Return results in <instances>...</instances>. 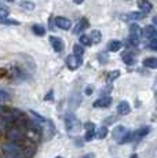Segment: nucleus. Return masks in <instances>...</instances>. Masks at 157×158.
<instances>
[{
    "label": "nucleus",
    "mask_w": 157,
    "mask_h": 158,
    "mask_svg": "<svg viewBox=\"0 0 157 158\" xmlns=\"http://www.w3.org/2000/svg\"><path fill=\"white\" fill-rule=\"evenodd\" d=\"M81 158H95V154L94 153H88V154H84Z\"/></svg>",
    "instance_id": "obj_30"
},
{
    "label": "nucleus",
    "mask_w": 157,
    "mask_h": 158,
    "mask_svg": "<svg viewBox=\"0 0 157 158\" xmlns=\"http://www.w3.org/2000/svg\"><path fill=\"white\" fill-rule=\"evenodd\" d=\"M65 127L69 133H77L81 129V123L74 114H68L65 118Z\"/></svg>",
    "instance_id": "obj_3"
},
{
    "label": "nucleus",
    "mask_w": 157,
    "mask_h": 158,
    "mask_svg": "<svg viewBox=\"0 0 157 158\" xmlns=\"http://www.w3.org/2000/svg\"><path fill=\"white\" fill-rule=\"evenodd\" d=\"M112 105V98L110 96H102V98L96 99V101L92 103L95 109H105V107H109Z\"/></svg>",
    "instance_id": "obj_8"
},
{
    "label": "nucleus",
    "mask_w": 157,
    "mask_h": 158,
    "mask_svg": "<svg viewBox=\"0 0 157 158\" xmlns=\"http://www.w3.org/2000/svg\"><path fill=\"white\" fill-rule=\"evenodd\" d=\"M32 32L35 33L36 36H44L46 35V29H44L41 25H33L32 26Z\"/></svg>",
    "instance_id": "obj_23"
},
{
    "label": "nucleus",
    "mask_w": 157,
    "mask_h": 158,
    "mask_svg": "<svg viewBox=\"0 0 157 158\" xmlns=\"http://www.w3.org/2000/svg\"><path fill=\"white\" fill-rule=\"evenodd\" d=\"M7 2H8V3H14V0H7Z\"/></svg>",
    "instance_id": "obj_35"
},
{
    "label": "nucleus",
    "mask_w": 157,
    "mask_h": 158,
    "mask_svg": "<svg viewBox=\"0 0 157 158\" xmlns=\"http://www.w3.org/2000/svg\"><path fill=\"white\" fill-rule=\"evenodd\" d=\"M127 132H128V131H127L125 127H123V125H117L116 128H113V133H112V136H113V139L117 142V143H119V142L121 140V138L125 135Z\"/></svg>",
    "instance_id": "obj_10"
},
{
    "label": "nucleus",
    "mask_w": 157,
    "mask_h": 158,
    "mask_svg": "<svg viewBox=\"0 0 157 158\" xmlns=\"http://www.w3.org/2000/svg\"><path fill=\"white\" fill-rule=\"evenodd\" d=\"M78 41H80L78 44H81L83 47H90V45L92 44V41H91V39H90L88 35H80L78 36Z\"/></svg>",
    "instance_id": "obj_21"
},
{
    "label": "nucleus",
    "mask_w": 157,
    "mask_h": 158,
    "mask_svg": "<svg viewBox=\"0 0 157 158\" xmlns=\"http://www.w3.org/2000/svg\"><path fill=\"white\" fill-rule=\"evenodd\" d=\"M90 39H91V41H92V44H98V43H101V40H102V33L99 32V30H91V33H90Z\"/></svg>",
    "instance_id": "obj_19"
},
{
    "label": "nucleus",
    "mask_w": 157,
    "mask_h": 158,
    "mask_svg": "<svg viewBox=\"0 0 157 158\" xmlns=\"http://www.w3.org/2000/svg\"><path fill=\"white\" fill-rule=\"evenodd\" d=\"M53 94H54L53 89L48 91V94H47L46 96H44V101H53Z\"/></svg>",
    "instance_id": "obj_29"
},
{
    "label": "nucleus",
    "mask_w": 157,
    "mask_h": 158,
    "mask_svg": "<svg viewBox=\"0 0 157 158\" xmlns=\"http://www.w3.org/2000/svg\"><path fill=\"white\" fill-rule=\"evenodd\" d=\"M129 35H128V39H127V44L131 45V47H138L139 45V41H141V37H142V29L138 23L132 22L129 25V29H128Z\"/></svg>",
    "instance_id": "obj_2"
},
{
    "label": "nucleus",
    "mask_w": 157,
    "mask_h": 158,
    "mask_svg": "<svg viewBox=\"0 0 157 158\" xmlns=\"http://www.w3.org/2000/svg\"><path fill=\"white\" fill-rule=\"evenodd\" d=\"M138 7H139V10L145 14H149L150 11L153 10V4L149 0H138Z\"/></svg>",
    "instance_id": "obj_15"
},
{
    "label": "nucleus",
    "mask_w": 157,
    "mask_h": 158,
    "mask_svg": "<svg viewBox=\"0 0 157 158\" xmlns=\"http://www.w3.org/2000/svg\"><path fill=\"white\" fill-rule=\"evenodd\" d=\"M7 139L10 142H21L23 138H25V132L21 127L18 125H13L7 129V133H6Z\"/></svg>",
    "instance_id": "obj_4"
},
{
    "label": "nucleus",
    "mask_w": 157,
    "mask_h": 158,
    "mask_svg": "<svg viewBox=\"0 0 157 158\" xmlns=\"http://www.w3.org/2000/svg\"><path fill=\"white\" fill-rule=\"evenodd\" d=\"M3 153L6 158H26L25 147L19 142H8L3 146Z\"/></svg>",
    "instance_id": "obj_1"
},
{
    "label": "nucleus",
    "mask_w": 157,
    "mask_h": 158,
    "mask_svg": "<svg viewBox=\"0 0 157 158\" xmlns=\"http://www.w3.org/2000/svg\"><path fill=\"white\" fill-rule=\"evenodd\" d=\"M92 91H94V89H92V87H87L86 88V95H91Z\"/></svg>",
    "instance_id": "obj_31"
},
{
    "label": "nucleus",
    "mask_w": 157,
    "mask_h": 158,
    "mask_svg": "<svg viewBox=\"0 0 157 158\" xmlns=\"http://www.w3.org/2000/svg\"><path fill=\"white\" fill-rule=\"evenodd\" d=\"M147 41H149V43H147V47H149L150 50L156 51V50H157V37L150 39V40H147Z\"/></svg>",
    "instance_id": "obj_28"
},
{
    "label": "nucleus",
    "mask_w": 157,
    "mask_h": 158,
    "mask_svg": "<svg viewBox=\"0 0 157 158\" xmlns=\"http://www.w3.org/2000/svg\"><path fill=\"white\" fill-rule=\"evenodd\" d=\"M142 35H143L147 39V40H150V39H155V37H157V30H156V28H155V25H147L146 28L143 29Z\"/></svg>",
    "instance_id": "obj_17"
},
{
    "label": "nucleus",
    "mask_w": 157,
    "mask_h": 158,
    "mask_svg": "<svg viewBox=\"0 0 157 158\" xmlns=\"http://www.w3.org/2000/svg\"><path fill=\"white\" fill-rule=\"evenodd\" d=\"M121 48H123V43L120 40H110L106 45V50L109 51V52H117V51H120Z\"/></svg>",
    "instance_id": "obj_16"
},
{
    "label": "nucleus",
    "mask_w": 157,
    "mask_h": 158,
    "mask_svg": "<svg viewBox=\"0 0 157 158\" xmlns=\"http://www.w3.org/2000/svg\"><path fill=\"white\" fill-rule=\"evenodd\" d=\"M143 66L145 68H149V69H156L157 68V59L155 56H150L143 59Z\"/></svg>",
    "instance_id": "obj_20"
},
{
    "label": "nucleus",
    "mask_w": 157,
    "mask_h": 158,
    "mask_svg": "<svg viewBox=\"0 0 157 158\" xmlns=\"http://www.w3.org/2000/svg\"><path fill=\"white\" fill-rule=\"evenodd\" d=\"M73 54H74V55L83 56V54H84V47H83L81 44H74V45H73Z\"/></svg>",
    "instance_id": "obj_26"
},
{
    "label": "nucleus",
    "mask_w": 157,
    "mask_h": 158,
    "mask_svg": "<svg viewBox=\"0 0 157 158\" xmlns=\"http://www.w3.org/2000/svg\"><path fill=\"white\" fill-rule=\"evenodd\" d=\"M21 7H22V8H25V10L32 11L33 8H35V3L29 2V0H23V2H21Z\"/></svg>",
    "instance_id": "obj_25"
},
{
    "label": "nucleus",
    "mask_w": 157,
    "mask_h": 158,
    "mask_svg": "<svg viewBox=\"0 0 157 158\" xmlns=\"http://www.w3.org/2000/svg\"><path fill=\"white\" fill-rule=\"evenodd\" d=\"M131 158H138V156L137 154H134V156H131Z\"/></svg>",
    "instance_id": "obj_34"
},
{
    "label": "nucleus",
    "mask_w": 157,
    "mask_h": 158,
    "mask_svg": "<svg viewBox=\"0 0 157 158\" xmlns=\"http://www.w3.org/2000/svg\"><path fill=\"white\" fill-rule=\"evenodd\" d=\"M48 40H50V43H51V45H53V48H54V51H55V52H62V51H63L65 44H63L62 39L57 37V36H50V37H48Z\"/></svg>",
    "instance_id": "obj_6"
},
{
    "label": "nucleus",
    "mask_w": 157,
    "mask_h": 158,
    "mask_svg": "<svg viewBox=\"0 0 157 158\" xmlns=\"http://www.w3.org/2000/svg\"><path fill=\"white\" fill-rule=\"evenodd\" d=\"M8 99H10V95H8V92H7V91H3V89H0V103H3V102H7Z\"/></svg>",
    "instance_id": "obj_27"
},
{
    "label": "nucleus",
    "mask_w": 157,
    "mask_h": 158,
    "mask_svg": "<svg viewBox=\"0 0 157 158\" xmlns=\"http://www.w3.org/2000/svg\"><path fill=\"white\" fill-rule=\"evenodd\" d=\"M108 135V128L106 127H101V128L98 129V132H95V138L99 139V140H102V139H105Z\"/></svg>",
    "instance_id": "obj_22"
},
{
    "label": "nucleus",
    "mask_w": 157,
    "mask_h": 158,
    "mask_svg": "<svg viewBox=\"0 0 157 158\" xmlns=\"http://www.w3.org/2000/svg\"><path fill=\"white\" fill-rule=\"evenodd\" d=\"M87 28H88V19H87V18H80V21L77 22V25L74 26L73 33L74 35H80V33H83Z\"/></svg>",
    "instance_id": "obj_11"
},
{
    "label": "nucleus",
    "mask_w": 157,
    "mask_h": 158,
    "mask_svg": "<svg viewBox=\"0 0 157 158\" xmlns=\"http://www.w3.org/2000/svg\"><path fill=\"white\" fill-rule=\"evenodd\" d=\"M84 0H73V3L74 4H81V3H83Z\"/></svg>",
    "instance_id": "obj_33"
},
{
    "label": "nucleus",
    "mask_w": 157,
    "mask_h": 158,
    "mask_svg": "<svg viewBox=\"0 0 157 158\" xmlns=\"http://www.w3.org/2000/svg\"><path fill=\"white\" fill-rule=\"evenodd\" d=\"M98 58H99V60H101V62H102V60H106V59H108L105 54H104V55H102V54H99V55H98Z\"/></svg>",
    "instance_id": "obj_32"
},
{
    "label": "nucleus",
    "mask_w": 157,
    "mask_h": 158,
    "mask_svg": "<svg viewBox=\"0 0 157 158\" xmlns=\"http://www.w3.org/2000/svg\"><path fill=\"white\" fill-rule=\"evenodd\" d=\"M55 25L62 30H69L72 28L70 19H68V18H65V17H57L55 18Z\"/></svg>",
    "instance_id": "obj_9"
},
{
    "label": "nucleus",
    "mask_w": 157,
    "mask_h": 158,
    "mask_svg": "<svg viewBox=\"0 0 157 158\" xmlns=\"http://www.w3.org/2000/svg\"><path fill=\"white\" fill-rule=\"evenodd\" d=\"M120 77V70H113V72H109V74H108V77H106V81L108 83H112V81H114V80H117V78Z\"/></svg>",
    "instance_id": "obj_24"
},
{
    "label": "nucleus",
    "mask_w": 157,
    "mask_h": 158,
    "mask_svg": "<svg viewBox=\"0 0 157 158\" xmlns=\"http://www.w3.org/2000/svg\"><path fill=\"white\" fill-rule=\"evenodd\" d=\"M150 127H142V128H138L135 132H132V139H135V140H139V139L145 138L146 135H149L150 132Z\"/></svg>",
    "instance_id": "obj_12"
},
{
    "label": "nucleus",
    "mask_w": 157,
    "mask_h": 158,
    "mask_svg": "<svg viewBox=\"0 0 157 158\" xmlns=\"http://www.w3.org/2000/svg\"><path fill=\"white\" fill-rule=\"evenodd\" d=\"M55 158H62V157H55Z\"/></svg>",
    "instance_id": "obj_36"
},
{
    "label": "nucleus",
    "mask_w": 157,
    "mask_h": 158,
    "mask_svg": "<svg viewBox=\"0 0 157 158\" xmlns=\"http://www.w3.org/2000/svg\"><path fill=\"white\" fill-rule=\"evenodd\" d=\"M121 59H123V62L128 66H131V65L135 63V58H134V55H132L131 51H124V52L121 54Z\"/></svg>",
    "instance_id": "obj_18"
},
{
    "label": "nucleus",
    "mask_w": 157,
    "mask_h": 158,
    "mask_svg": "<svg viewBox=\"0 0 157 158\" xmlns=\"http://www.w3.org/2000/svg\"><path fill=\"white\" fill-rule=\"evenodd\" d=\"M129 111H131V106H129V103L127 101H121L117 105V114L127 115V114H129Z\"/></svg>",
    "instance_id": "obj_13"
},
{
    "label": "nucleus",
    "mask_w": 157,
    "mask_h": 158,
    "mask_svg": "<svg viewBox=\"0 0 157 158\" xmlns=\"http://www.w3.org/2000/svg\"><path fill=\"white\" fill-rule=\"evenodd\" d=\"M145 13H139V11H132V13H128L125 15H123V19L124 21H139L142 18H145Z\"/></svg>",
    "instance_id": "obj_14"
},
{
    "label": "nucleus",
    "mask_w": 157,
    "mask_h": 158,
    "mask_svg": "<svg viewBox=\"0 0 157 158\" xmlns=\"http://www.w3.org/2000/svg\"><path fill=\"white\" fill-rule=\"evenodd\" d=\"M81 63H83V56H80V55L72 54V55H69L66 58V66H68L69 70H77L81 66Z\"/></svg>",
    "instance_id": "obj_5"
},
{
    "label": "nucleus",
    "mask_w": 157,
    "mask_h": 158,
    "mask_svg": "<svg viewBox=\"0 0 157 158\" xmlns=\"http://www.w3.org/2000/svg\"><path fill=\"white\" fill-rule=\"evenodd\" d=\"M84 128H86V135H84V140L90 142L95 138V124L94 123H86L84 124Z\"/></svg>",
    "instance_id": "obj_7"
}]
</instances>
